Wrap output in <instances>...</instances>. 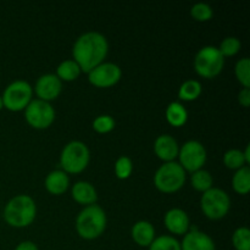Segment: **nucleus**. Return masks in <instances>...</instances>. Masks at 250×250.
<instances>
[{
    "label": "nucleus",
    "instance_id": "obj_8",
    "mask_svg": "<svg viewBox=\"0 0 250 250\" xmlns=\"http://www.w3.org/2000/svg\"><path fill=\"white\" fill-rule=\"evenodd\" d=\"M33 87L23 80H16L6 85L1 95L5 109L12 112L23 111L33 99Z\"/></svg>",
    "mask_w": 250,
    "mask_h": 250
},
{
    "label": "nucleus",
    "instance_id": "obj_14",
    "mask_svg": "<svg viewBox=\"0 0 250 250\" xmlns=\"http://www.w3.org/2000/svg\"><path fill=\"white\" fill-rule=\"evenodd\" d=\"M164 225L173 236H185L189 231L190 219L183 209L172 208L166 211L164 216Z\"/></svg>",
    "mask_w": 250,
    "mask_h": 250
},
{
    "label": "nucleus",
    "instance_id": "obj_28",
    "mask_svg": "<svg viewBox=\"0 0 250 250\" xmlns=\"http://www.w3.org/2000/svg\"><path fill=\"white\" fill-rule=\"evenodd\" d=\"M232 244L236 250H250V229L248 227L242 226L234 229Z\"/></svg>",
    "mask_w": 250,
    "mask_h": 250
},
{
    "label": "nucleus",
    "instance_id": "obj_19",
    "mask_svg": "<svg viewBox=\"0 0 250 250\" xmlns=\"http://www.w3.org/2000/svg\"><path fill=\"white\" fill-rule=\"evenodd\" d=\"M165 117L168 125L172 127H182L188 121V111L185 105L180 102H172L165 110Z\"/></svg>",
    "mask_w": 250,
    "mask_h": 250
},
{
    "label": "nucleus",
    "instance_id": "obj_31",
    "mask_svg": "<svg viewBox=\"0 0 250 250\" xmlns=\"http://www.w3.org/2000/svg\"><path fill=\"white\" fill-rule=\"evenodd\" d=\"M190 16L198 22H208L214 16V10L208 2H197L190 9Z\"/></svg>",
    "mask_w": 250,
    "mask_h": 250
},
{
    "label": "nucleus",
    "instance_id": "obj_9",
    "mask_svg": "<svg viewBox=\"0 0 250 250\" xmlns=\"http://www.w3.org/2000/svg\"><path fill=\"white\" fill-rule=\"evenodd\" d=\"M24 112V120L27 124L36 129H46L55 121V109L51 103L43 102L39 99H32L27 105Z\"/></svg>",
    "mask_w": 250,
    "mask_h": 250
},
{
    "label": "nucleus",
    "instance_id": "obj_29",
    "mask_svg": "<svg viewBox=\"0 0 250 250\" xmlns=\"http://www.w3.org/2000/svg\"><path fill=\"white\" fill-rule=\"evenodd\" d=\"M242 43L237 37H226L225 39H222V42L220 43V45L217 46L219 51L221 53V55L224 58H231L234 56L236 54L239 53L241 50Z\"/></svg>",
    "mask_w": 250,
    "mask_h": 250
},
{
    "label": "nucleus",
    "instance_id": "obj_11",
    "mask_svg": "<svg viewBox=\"0 0 250 250\" xmlns=\"http://www.w3.org/2000/svg\"><path fill=\"white\" fill-rule=\"evenodd\" d=\"M88 81L97 88H110L116 85L122 78V70L119 65L114 62H103L90 70Z\"/></svg>",
    "mask_w": 250,
    "mask_h": 250
},
{
    "label": "nucleus",
    "instance_id": "obj_5",
    "mask_svg": "<svg viewBox=\"0 0 250 250\" xmlns=\"http://www.w3.org/2000/svg\"><path fill=\"white\" fill-rule=\"evenodd\" d=\"M187 180V172L177 161L164 163L154 175V186L156 189L165 194H172L182 189Z\"/></svg>",
    "mask_w": 250,
    "mask_h": 250
},
{
    "label": "nucleus",
    "instance_id": "obj_22",
    "mask_svg": "<svg viewBox=\"0 0 250 250\" xmlns=\"http://www.w3.org/2000/svg\"><path fill=\"white\" fill-rule=\"evenodd\" d=\"M232 188L239 195H247L250 190V168L249 166L234 171L232 176Z\"/></svg>",
    "mask_w": 250,
    "mask_h": 250
},
{
    "label": "nucleus",
    "instance_id": "obj_24",
    "mask_svg": "<svg viewBox=\"0 0 250 250\" xmlns=\"http://www.w3.org/2000/svg\"><path fill=\"white\" fill-rule=\"evenodd\" d=\"M224 165L226 166L229 170L237 171L239 168L248 166V161H247L246 156L242 149H229L226 153L224 154Z\"/></svg>",
    "mask_w": 250,
    "mask_h": 250
},
{
    "label": "nucleus",
    "instance_id": "obj_7",
    "mask_svg": "<svg viewBox=\"0 0 250 250\" xmlns=\"http://www.w3.org/2000/svg\"><path fill=\"white\" fill-rule=\"evenodd\" d=\"M200 209L205 217L212 221H217L229 214L231 209V198L226 190L212 187L207 192L202 193Z\"/></svg>",
    "mask_w": 250,
    "mask_h": 250
},
{
    "label": "nucleus",
    "instance_id": "obj_2",
    "mask_svg": "<svg viewBox=\"0 0 250 250\" xmlns=\"http://www.w3.org/2000/svg\"><path fill=\"white\" fill-rule=\"evenodd\" d=\"M37 216V204L31 195L19 194L12 197L4 207L2 217L10 227L24 229L31 226Z\"/></svg>",
    "mask_w": 250,
    "mask_h": 250
},
{
    "label": "nucleus",
    "instance_id": "obj_20",
    "mask_svg": "<svg viewBox=\"0 0 250 250\" xmlns=\"http://www.w3.org/2000/svg\"><path fill=\"white\" fill-rule=\"evenodd\" d=\"M81 73H82V71H81L77 62L72 59H67V60H63L59 63L55 75L58 76L61 82H73L80 77Z\"/></svg>",
    "mask_w": 250,
    "mask_h": 250
},
{
    "label": "nucleus",
    "instance_id": "obj_3",
    "mask_svg": "<svg viewBox=\"0 0 250 250\" xmlns=\"http://www.w3.org/2000/svg\"><path fill=\"white\" fill-rule=\"evenodd\" d=\"M106 225V212L100 205L93 204L84 207L78 212L75 221V229L82 239L94 241L104 234Z\"/></svg>",
    "mask_w": 250,
    "mask_h": 250
},
{
    "label": "nucleus",
    "instance_id": "obj_27",
    "mask_svg": "<svg viewBox=\"0 0 250 250\" xmlns=\"http://www.w3.org/2000/svg\"><path fill=\"white\" fill-rule=\"evenodd\" d=\"M234 75L243 88H250V60L249 58L239 59L234 66Z\"/></svg>",
    "mask_w": 250,
    "mask_h": 250
},
{
    "label": "nucleus",
    "instance_id": "obj_34",
    "mask_svg": "<svg viewBox=\"0 0 250 250\" xmlns=\"http://www.w3.org/2000/svg\"><path fill=\"white\" fill-rule=\"evenodd\" d=\"M4 109V104H2V99H1V95H0V111Z\"/></svg>",
    "mask_w": 250,
    "mask_h": 250
},
{
    "label": "nucleus",
    "instance_id": "obj_21",
    "mask_svg": "<svg viewBox=\"0 0 250 250\" xmlns=\"http://www.w3.org/2000/svg\"><path fill=\"white\" fill-rule=\"evenodd\" d=\"M203 85L198 80H187L178 88V99L181 102H194L202 95Z\"/></svg>",
    "mask_w": 250,
    "mask_h": 250
},
{
    "label": "nucleus",
    "instance_id": "obj_32",
    "mask_svg": "<svg viewBox=\"0 0 250 250\" xmlns=\"http://www.w3.org/2000/svg\"><path fill=\"white\" fill-rule=\"evenodd\" d=\"M238 103L241 106L249 107L250 105V88H242L238 93Z\"/></svg>",
    "mask_w": 250,
    "mask_h": 250
},
{
    "label": "nucleus",
    "instance_id": "obj_12",
    "mask_svg": "<svg viewBox=\"0 0 250 250\" xmlns=\"http://www.w3.org/2000/svg\"><path fill=\"white\" fill-rule=\"evenodd\" d=\"M62 92V82L58 78L55 73H45L37 80L33 87V93H36L37 99L43 102L51 103L58 99Z\"/></svg>",
    "mask_w": 250,
    "mask_h": 250
},
{
    "label": "nucleus",
    "instance_id": "obj_30",
    "mask_svg": "<svg viewBox=\"0 0 250 250\" xmlns=\"http://www.w3.org/2000/svg\"><path fill=\"white\" fill-rule=\"evenodd\" d=\"M115 126H116V122H115L114 117L106 114L99 115L92 122L93 129L99 134L110 133L111 131H114Z\"/></svg>",
    "mask_w": 250,
    "mask_h": 250
},
{
    "label": "nucleus",
    "instance_id": "obj_15",
    "mask_svg": "<svg viewBox=\"0 0 250 250\" xmlns=\"http://www.w3.org/2000/svg\"><path fill=\"white\" fill-rule=\"evenodd\" d=\"M153 150L161 161L171 163V161H175L177 159L180 144L170 134H160L154 141Z\"/></svg>",
    "mask_w": 250,
    "mask_h": 250
},
{
    "label": "nucleus",
    "instance_id": "obj_6",
    "mask_svg": "<svg viewBox=\"0 0 250 250\" xmlns=\"http://www.w3.org/2000/svg\"><path fill=\"white\" fill-rule=\"evenodd\" d=\"M193 66L198 76L211 80L222 72L225 66V58L221 55L217 46L205 45L195 54Z\"/></svg>",
    "mask_w": 250,
    "mask_h": 250
},
{
    "label": "nucleus",
    "instance_id": "obj_4",
    "mask_svg": "<svg viewBox=\"0 0 250 250\" xmlns=\"http://www.w3.org/2000/svg\"><path fill=\"white\" fill-rule=\"evenodd\" d=\"M90 151L87 144L81 141H71L60 154V170L67 175H78L88 167Z\"/></svg>",
    "mask_w": 250,
    "mask_h": 250
},
{
    "label": "nucleus",
    "instance_id": "obj_10",
    "mask_svg": "<svg viewBox=\"0 0 250 250\" xmlns=\"http://www.w3.org/2000/svg\"><path fill=\"white\" fill-rule=\"evenodd\" d=\"M178 164L186 172H195L204 167L208 159L205 146L199 141H187L178 151Z\"/></svg>",
    "mask_w": 250,
    "mask_h": 250
},
{
    "label": "nucleus",
    "instance_id": "obj_16",
    "mask_svg": "<svg viewBox=\"0 0 250 250\" xmlns=\"http://www.w3.org/2000/svg\"><path fill=\"white\" fill-rule=\"evenodd\" d=\"M71 195L76 203L83 207L97 204L98 193L94 186L87 181H78L71 187Z\"/></svg>",
    "mask_w": 250,
    "mask_h": 250
},
{
    "label": "nucleus",
    "instance_id": "obj_33",
    "mask_svg": "<svg viewBox=\"0 0 250 250\" xmlns=\"http://www.w3.org/2000/svg\"><path fill=\"white\" fill-rule=\"evenodd\" d=\"M15 250H39L38 246L32 241H23L16 246Z\"/></svg>",
    "mask_w": 250,
    "mask_h": 250
},
{
    "label": "nucleus",
    "instance_id": "obj_23",
    "mask_svg": "<svg viewBox=\"0 0 250 250\" xmlns=\"http://www.w3.org/2000/svg\"><path fill=\"white\" fill-rule=\"evenodd\" d=\"M190 185L194 188L197 192L204 193L212 188L214 185V178H212L211 173L208 170L200 168V170L195 171V172L190 173Z\"/></svg>",
    "mask_w": 250,
    "mask_h": 250
},
{
    "label": "nucleus",
    "instance_id": "obj_1",
    "mask_svg": "<svg viewBox=\"0 0 250 250\" xmlns=\"http://www.w3.org/2000/svg\"><path fill=\"white\" fill-rule=\"evenodd\" d=\"M109 53L106 37L97 31L81 34L72 46V60L77 62L82 72L88 73L98 65L104 62Z\"/></svg>",
    "mask_w": 250,
    "mask_h": 250
},
{
    "label": "nucleus",
    "instance_id": "obj_17",
    "mask_svg": "<svg viewBox=\"0 0 250 250\" xmlns=\"http://www.w3.org/2000/svg\"><path fill=\"white\" fill-rule=\"evenodd\" d=\"M44 187L51 195H62L70 188V177L62 170H54L46 175Z\"/></svg>",
    "mask_w": 250,
    "mask_h": 250
},
{
    "label": "nucleus",
    "instance_id": "obj_25",
    "mask_svg": "<svg viewBox=\"0 0 250 250\" xmlns=\"http://www.w3.org/2000/svg\"><path fill=\"white\" fill-rule=\"evenodd\" d=\"M149 250H181V242L170 234L155 237L153 243L148 247Z\"/></svg>",
    "mask_w": 250,
    "mask_h": 250
},
{
    "label": "nucleus",
    "instance_id": "obj_26",
    "mask_svg": "<svg viewBox=\"0 0 250 250\" xmlns=\"http://www.w3.org/2000/svg\"><path fill=\"white\" fill-rule=\"evenodd\" d=\"M115 175L119 180H128L133 172V161L129 156L122 155L116 160L114 166Z\"/></svg>",
    "mask_w": 250,
    "mask_h": 250
},
{
    "label": "nucleus",
    "instance_id": "obj_13",
    "mask_svg": "<svg viewBox=\"0 0 250 250\" xmlns=\"http://www.w3.org/2000/svg\"><path fill=\"white\" fill-rule=\"evenodd\" d=\"M181 250H216V246L209 234L190 226L181 242Z\"/></svg>",
    "mask_w": 250,
    "mask_h": 250
},
{
    "label": "nucleus",
    "instance_id": "obj_18",
    "mask_svg": "<svg viewBox=\"0 0 250 250\" xmlns=\"http://www.w3.org/2000/svg\"><path fill=\"white\" fill-rule=\"evenodd\" d=\"M131 237L137 246L142 247V248H148L156 237L155 227L153 226L151 222L146 221V220L137 221L132 226Z\"/></svg>",
    "mask_w": 250,
    "mask_h": 250
}]
</instances>
